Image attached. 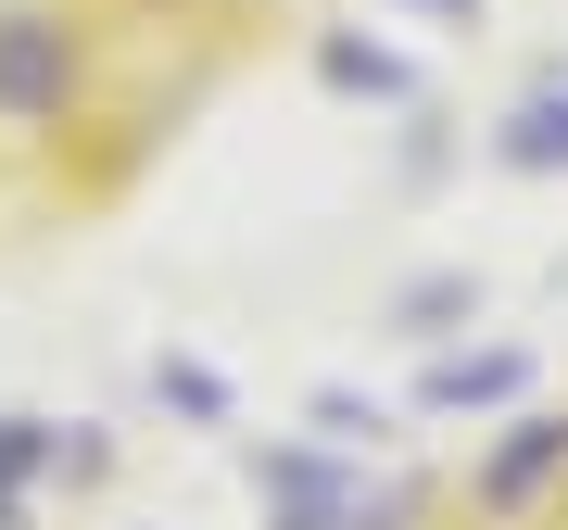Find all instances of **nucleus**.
Listing matches in <instances>:
<instances>
[{
    "label": "nucleus",
    "instance_id": "nucleus-1",
    "mask_svg": "<svg viewBox=\"0 0 568 530\" xmlns=\"http://www.w3.org/2000/svg\"><path fill=\"white\" fill-rule=\"evenodd\" d=\"M417 530H568V391L544 417H518L506 442L467 455V468L429 492Z\"/></svg>",
    "mask_w": 568,
    "mask_h": 530
}]
</instances>
